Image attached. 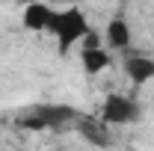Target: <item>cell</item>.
I'll list each match as a JSON object with an SVG mask.
<instances>
[{
    "mask_svg": "<svg viewBox=\"0 0 154 151\" xmlns=\"http://www.w3.org/2000/svg\"><path fill=\"white\" fill-rule=\"evenodd\" d=\"M89 30H92V27H89L86 12H83V9H77V6H68V9H62V12L54 9L51 24H48V33H54V36H57L59 51H62V54H68L77 42H83V36H86Z\"/></svg>",
    "mask_w": 154,
    "mask_h": 151,
    "instance_id": "obj_1",
    "label": "cell"
},
{
    "mask_svg": "<svg viewBox=\"0 0 154 151\" xmlns=\"http://www.w3.org/2000/svg\"><path fill=\"white\" fill-rule=\"evenodd\" d=\"M101 119L107 125H134L139 122V104H136L131 95H122V92H110L101 104Z\"/></svg>",
    "mask_w": 154,
    "mask_h": 151,
    "instance_id": "obj_2",
    "label": "cell"
},
{
    "mask_svg": "<svg viewBox=\"0 0 154 151\" xmlns=\"http://www.w3.org/2000/svg\"><path fill=\"white\" fill-rule=\"evenodd\" d=\"M113 125H107L101 116H89V113H77V122H74V131L95 148H110L113 145Z\"/></svg>",
    "mask_w": 154,
    "mask_h": 151,
    "instance_id": "obj_3",
    "label": "cell"
},
{
    "mask_svg": "<svg viewBox=\"0 0 154 151\" xmlns=\"http://www.w3.org/2000/svg\"><path fill=\"white\" fill-rule=\"evenodd\" d=\"M51 15H54V6H51V3H45V0H30V3H24L21 24H24L30 33H48Z\"/></svg>",
    "mask_w": 154,
    "mask_h": 151,
    "instance_id": "obj_4",
    "label": "cell"
},
{
    "mask_svg": "<svg viewBox=\"0 0 154 151\" xmlns=\"http://www.w3.org/2000/svg\"><path fill=\"white\" fill-rule=\"evenodd\" d=\"M36 113L45 119V128H54V131L74 128V122H77V110L65 107V104H38Z\"/></svg>",
    "mask_w": 154,
    "mask_h": 151,
    "instance_id": "obj_5",
    "label": "cell"
},
{
    "mask_svg": "<svg viewBox=\"0 0 154 151\" xmlns=\"http://www.w3.org/2000/svg\"><path fill=\"white\" fill-rule=\"evenodd\" d=\"M125 74L131 77L134 86H145L154 80V59L151 57H131L125 59Z\"/></svg>",
    "mask_w": 154,
    "mask_h": 151,
    "instance_id": "obj_6",
    "label": "cell"
},
{
    "mask_svg": "<svg viewBox=\"0 0 154 151\" xmlns=\"http://www.w3.org/2000/svg\"><path fill=\"white\" fill-rule=\"evenodd\" d=\"M80 62H83V71L86 74H101V71H107L113 65V57H110V51L104 45L101 48H83Z\"/></svg>",
    "mask_w": 154,
    "mask_h": 151,
    "instance_id": "obj_7",
    "label": "cell"
},
{
    "mask_svg": "<svg viewBox=\"0 0 154 151\" xmlns=\"http://www.w3.org/2000/svg\"><path fill=\"white\" fill-rule=\"evenodd\" d=\"M107 45H110V51H125L131 45V24L122 15L110 18V24H107Z\"/></svg>",
    "mask_w": 154,
    "mask_h": 151,
    "instance_id": "obj_8",
    "label": "cell"
},
{
    "mask_svg": "<svg viewBox=\"0 0 154 151\" xmlns=\"http://www.w3.org/2000/svg\"><path fill=\"white\" fill-rule=\"evenodd\" d=\"M80 45H83V48H101V36H98V33H92V30H89V33L83 36V42H80Z\"/></svg>",
    "mask_w": 154,
    "mask_h": 151,
    "instance_id": "obj_9",
    "label": "cell"
},
{
    "mask_svg": "<svg viewBox=\"0 0 154 151\" xmlns=\"http://www.w3.org/2000/svg\"><path fill=\"white\" fill-rule=\"evenodd\" d=\"M24 3H30V0H24ZM45 3H71V0H45Z\"/></svg>",
    "mask_w": 154,
    "mask_h": 151,
    "instance_id": "obj_10",
    "label": "cell"
}]
</instances>
